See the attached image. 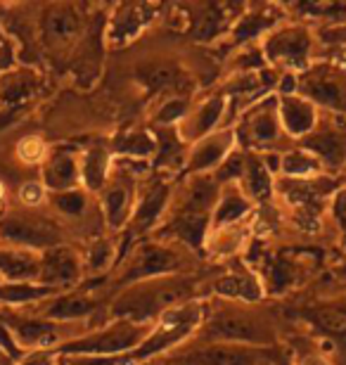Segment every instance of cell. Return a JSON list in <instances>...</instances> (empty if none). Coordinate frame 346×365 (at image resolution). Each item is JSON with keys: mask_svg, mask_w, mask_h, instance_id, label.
I'll return each instance as SVG.
<instances>
[{"mask_svg": "<svg viewBox=\"0 0 346 365\" xmlns=\"http://www.w3.org/2000/svg\"><path fill=\"white\" fill-rule=\"evenodd\" d=\"M204 292H207V280H202L197 273L150 277L112 292L107 316L138 325H154L166 311L204 297Z\"/></svg>", "mask_w": 346, "mask_h": 365, "instance_id": "cell-1", "label": "cell"}, {"mask_svg": "<svg viewBox=\"0 0 346 365\" xmlns=\"http://www.w3.org/2000/svg\"><path fill=\"white\" fill-rule=\"evenodd\" d=\"M204 320L195 341L245 346H280V332L270 311L261 304H238L204 297Z\"/></svg>", "mask_w": 346, "mask_h": 365, "instance_id": "cell-2", "label": "cell"}, {"mask_svg": "<svg viewBox=\"0 0 346 365\" xmlns=\"http://www.w3.org/2000/svg\"><path fill=\"white\" fill-rule=\"evenodd\" d=\"M197 259L200 257L173 242L159 237H145L123 254L114 268V275H109L112 292L140 280H150V277L195 273Z\"/></svg>", "mask_w": 346, "mask_h": 365, "instance_id": "cell-3", "label": "cell"}, {"mask_svg": "<svg viewBox=\"0 0 346 365\" xmlns=\"http://www.w3.org/2000/svg\"><path fill=\"white\" fill-rule=\"evenodd\" d=\"M204 297L193 299L188 304H180L175 309L166 311L157 323L150 327V334L145 337V341L140 344L133 354H128L126 365H143L159 356H166L171 351L188 346L190 341L197 337L204 320Z\"/></svg>", "mask_w": 346, "mask_h": 365, "instance_id": "cell-4", "label": "cell"}, {"mask_svg": "<svg viewBox=\"0 0 346 365\" xmlns=\"http://www.w3.org/2000/svg\"><path fill=\"white\" fill-rule=\"evenodd\" d=\"M152 173V164L128 162V159H114L112 176L107 178L105 187L98 195V211L102 225L112 235H121L131 223V216L136 211L138 192L143 180Z\"/></svg>", "mask_w": 346, "mask_h": 365, "instance_id": "cell-5", "label": "cell"}, {"mask_svg": "<svg viewBox=\"0 0 346 365\" xmlns=\"http://www.w3.org/2000/svg\"><path fill=\"white\" fill-rule=\"evenodd\" d=\"M263 57L278 74H301L318 60V36L301 19H285L261 41Z\"/></svg>", "mask_w": 346, "mask_h": 365, "instance_id": "cell-6", "label": "cell"}, {"mask_svg": "<svg viewBox=\"0 0 346 365\" xmlns=\"http://www.w3.org/2000/svg\"><path fill=\"white\" fill-rule=\"evenodd\" d=\"M152 325H138L131 320L109 318L107 323L91 327L81 337L62 344V356H128L143 344Z\"/></svg>", "mask_w": 346, "mask_h": 365, "instance_id": "cell-7", "label": "cell"}, {"mask_svg": "<svg viewBox=\"0 0 346 365\" xmlns=\"http://www.w3.org/2000/svg\"><path fill=\"white\" fill-rule=\"evenodd\" d=\"M235 138H238V148L245 152H285V140L292 143L285 135L283 126H280V114H278V95L268 93L261 100H256L254 105H249L245 112L240 114V119L235 121ZM294 145V143H292Z\"/></svg>", "mask_w": 346, "mask_h": 365, "instance_id": "cell-8", "label": "cell"}, {"mask_svg": "<svg viewBox=\"0 0 346 365\" xmlns=\"http://www.w3.org/2000/svg\"><path fill=\"white\" fill-rule=\"evenodd\" d=\"M62 242L64 232L55 216H43L29 209H12L0 216V245L3 247L46 252Z\"/></svg>", "mask_w": 346, "mask_h": 365, "instance_id": "cell-9", "label": "cell"}, {"mask_svg": "<svg viewBox=\"0 0 346 365\" xmlns=\"http://www.w3.org/2000/svg\"><path fill=\"white\" fill-rule=\"evenodd\" d=\"M335 180V176H320L311 180L278 178L275 197H283L287 207L292 209L294 218L304 228H318L322 214H327L330 197L340 187Z\"/></svg>", "mask_w": 346, "mask_h": 365, "instance_id": "cell-10", "label": "cell"}, {"mask_svg": "<svg viewBox=\"0 0 346 365\" xmlns=\"http://www.w3.org/2000/svg\"><path fill=\"white\" fill-rule=\"evenodd\" d=\"M107 304L109 302H102L98 289L86 287V282H83L76 289L57 292L55 297L31 306L29 311H34L36 316H41V318L55 320V323L98 327L95 318H98V313H107Z\"/></svg>", "mask_w": 346, "mask_h": 365, "instance_id": "cell-11", "label": "cell"}, {"mask_svg": "<svg viewBox=\"0 0 346 365\" xmlns=\"http://www.w3.org/2000/svg\"><path fill=\"white\" fill-rule=\"evenodd\" d=\"M299 95L320 112L346 116V71L332 62L315 60L299 74Z\"/></svg>", "mask_w": 346, "mask_h": 365, "instance_id": "cell-12", "label": "cell"}, {"mask_svg": "<svg viewBox=\"0 0 346 365\" xmlns=\"http://www.w3.org/2000/svg\"><path fill=\"white\" fill-rule=\"evenodd\" d=\"M193 365H292V356H283L278 346H245L220 341H190L183 346Z\"/></svg>", "mask_w": 346, "mask_h": 365, "instance_id": "cell-13", "label": "cell"}, {"mask_svg": "<svg viewBox=\"0 0 346 365\" xmlns=\"http://www.w3.org/2000/svg\"><path fill=\"white\" fill-rule=\"evenodd\" d=\"M88 31L86 12L76 5H48L41 14V41L48 53L69 55L78 48Z\"/></svg>", "mask_w": 346, "mask_h": 365, "instance_id": "cell-14", "label": "cell"}, {"mask_svg": "<svg viewBox=\"0 0 346 365\" xmlns=\"http://www.w3.org/2000/svg\"><path fill=\"white\" fill-rule=\"evenodd\" d=\"M297 145L320 159L327 176L337 178V173L346 176V116L320 112L318 126L313 128V133Z\"/></svg>", "mask_w": 346, "mask_h": 365, "instance_id": "cell-15", "label": "cell"}, {"mask_svg": "<svg viewBox=\"0 0 346 365\" xmlns=\"http://www.w3.org/2000/svg\"><path fill=\"white\" fill-rule=\"evenodd\" d=\"M204 297L223 299V302H238V304H263L266 289H263V280L256 273L254 266L233 264L228 271L209 277Z\"/></svg>", "mask_w": 346, "mask_h": 365, "instance_id": "cell-16", "label": "cell"}, {"mask_svg": "<svg viewBox=\"0 0 346 365\" xmlns=\"http://www.w3.org/2000/svg\"><path fill=\"white\" fill-rule=\"evenodd\" d=\"M39 282L57 292L76 289L86 282L83 261H81V250L69 242L41 252V273Z\"/></svg>", "mask_w": 346, "mask_h": 365, "instance_id": "cell-17", "label": "cell"}, {"mask_svg": "<svg viewBox=\"0 0 346 365\" xmlns=\"http://www.w3.org/2000/svg\"><path fill=\"white\" fill-rule=\"evenodd\" d=\"M228 98L218 88L204 95L197 102L190 105V112L185 119L178 123V135L185 145L200 143L202 138L216 133L220 128H228Z\"/></svg>", "mask_w": 346, "mask_h": 365, "instance_id": "cell-18", "label": "cell"}, {"mask_svg": "<svg viewBox=\"0 0 346 365\" xmlns=\"http://www.w3.org/2000/svg\"><path fill=\"white\" fill-rule=\"evenodd\" d=\"M285 19H287V10H283V5H275V3L252 5V7H247V10H242L225 36V41L233 46L230 53L242 46L261 43L278 24H283Z\"/></svg>", "mask_w": 346, "mask_h": 365, "instance_id": "cell-19", "label": "cell"}, {"mask_svg": "<svg viewBox=\"0 0 346 365\" xmlns=\"http://www.w3.org/2000/svg\"><path fill=\"white\" fill-rule=\"evenodd\" d=\"M157 17V7L150 3H121L107 14L105 24V46L121 50L131 46L147 24Z\"/></svg>", "mask_w": 346, "mask_h": 365, "instance_id": "cell-20", "label": "cell"}, {"mask_svg": "<svg viewBox=\"0 0 346 365\" xmlns=\"http://www.w3.org/2000/svg\"><path fill=\"white\" fill-rule=\"evenodd\" d=\"M256 273L263 280L266 297H285L308 277V259L299 254H266Z\"/></svg>", "mask_w": 346, "mask_h": 365, "instance_id": "cell-21", "label": "cell"}, {"mask_svg": "<svg viewBox=\"0 0 346 365\" xmlns=\"http://www.w3.org/2000/svg\"><path fill=\"white\" fill-rule=\"evenodd\" d=\"M235 150H238L235 128H220L216 133L202 138L200 143L190 145L183 176H211Z\"/></svg>", "mask_w": 346, "mask_h": 365, "instance_id": "cell-22", "label": "cell"}, {"mask_svg": "<svg viewBox=\"0 0 346 365\" xmlns=\"http://www.w3.org/2000/svg\"><path fill=\"white\" fill-rule=\"evenodd\" d=\"M136 78L140 86L154 95V98H168V95H190V78L185 69L171 60H152L138 64Z\"/></svg>", "mask_w": 346, "mask_h": 365, "instance_id": "cell-23", "label": "cell"}, {"mask_svg": "<svg viewBox=\"0 0 346 365\" xmlns=\"http://www.w3.org/2000/svg\"><path fill=\"white\" fill-rule=\"evenodd\" d=\"M254 225L256 216L242 223L209 228L207 242H204V257L211 261H230L235 257H242L254 237Z\"/></svg>", "mask_w": 346, "mask_h": 365, "instance_id": "cell-24", "label": "cell"}, {"mask_svg": "<svg viewBox=\"0 0 346 365\" xmlns=\"http://www.w3.org/2000/svg\"><path fill=\"white\" fill-rule=\"evenodd\" d=\"M278 114H280V126H283L285 135L292 143H301L306 135H311L320 119V109L306 98H301L299 93L287 95V98H278Z\"/></svg>", "mask_w": 346, "mask_h": 365, "instance_id": "cell-25", "label": "cell"}, {"mask_svg": "<svg viewBox=\"0 0 346 365\" xmlns=\"http://www.w3.org/2000/svg\"><path fill=\"white\" fill-rule=\"evenodd\" d=\"M41 176L39 180L46 185L50 195L64 192V190L81 187L78 176V152L69 148H55L50 150L46 162L41 164Z\"/></svg>", "mask_w": 346, "mask_h": 365, "instance_id": "cell-26", "label": "cell"}, {"mask_svg": "<svg viewBox=\"0 0 346 365\" xmlns=\"http://www.w3.org/2000/svg\"><path fill=\"white\" fill-rule=\"evenodd\" d=\"M114 155L109 143H93L88 148L78 150V176L81 187L91 195H98L105 187L107 178L112 176Z\"/></svg>", "mask_w": 346, "mask_h": 365, "instance_id": "cell-27", "label": "cell"}, {"mask_svg": "<svg viewBox=\"0 0 346 365\" xmlns=\"http://www.w3.org/2000/svg\"><path fill=\"white\" fill-rule=\"evenodd\" d=\"M119 235H95L93 240H88L86 247L81 250V261H83V273L86 280H100L107 277L119 264Z\"/></svg>", "mask_w": 346, "mask_h": 365, "instance_id": "cell-28", "label": "cell"}, {"mask_svg": "<svg viewBox=\"0 0 346 365\" xmlns=\"http://www.w3.org/2000/svg\"><path fill=\"white\" fill-rule=\"evenodd\" d=\"M230 5H202V10H197L195 14H190L193 21H190V31H193V38L197 43H216L220 38H225L228 31H230L233 21L238 19V14L242 12H233L228 10Z\"/></svg>", "mask_w": 346, "mask_h": 365, "instance_id": "cell-29", "label": "cell"}, {"mask_svg": "<svg viewBox=\"0 0 346 365\" xmlns=\"http://www.w3.org/2000/svg\"><path fill=\"white\" fill-rule=\"evenodd\" d=\"M114 159H128V162H143L152 164L154 155H157V135L147 126H133L128 130L116 133V138L109 143Z\"/></svg>", "mask_w": 346, "mask_h": 365, "instance_id": "cell-30", "label": "cell"}, {"mask_svg": "<svg viewBox=\"0 0 346 365\" xmlns=\"http://www.w3.org/2000/svg\"><path fill=\"white\" fill-rule=\"evenodd\" d=\"M256 216V204L249 200L238 182L233 185H223L220 187L218 202L213 207L211 214V228H218V225H233V223H242L249 221V218Z\"/></svg>", "mask_w": 346, "mask_h": 365, "instance_id": "cell-31", "label": "cell"}, {"mask_svg": "<svg viewBox=\"0 0 346 365\" xmlns=\"http://www.w3.org/2000/svg\"><path fill=\"white\" fill-rule=\"evenodd\" d=\"M275 182L278 178L268 171V166L263 164L261 155L256 152H247L245 159V173L240 178V187L245 190V195L252 200L256 207H263L270 200H275Z\"/></svg>", "mask_w": 346, "mask_h": 365, "instance_id": "cell-32", "label": "cell"}, {"mask_svg": "<svg viewBox=\"0 0 346 365\" xmlns=\"http://www.w3.org/2000/svg\"><path fill=\"white\" fill-rule=\"evenodd\" d=\"M41 252L0 245V277L5 282H39Z\"/></svg>", "mask_w": 346, "mask_h": 365, "instance_id": "cell-33", "label": "cell"}, {"mask_svg": "<svg viewBox=\"0 0 346 365\" xmlns=\"http://www.w3.org/2000/svg\"><path fill=\"white\" fill-rule=\"evenodd\" d=\"M57 289L41 282H0V309H31V306L55 297Z\"/></svg>", "mask_w": 346, "mask_h": 365, "instance_id": "cell-34", "label": "cell"}, {"mask_svg": "<svg viewBox=\"0 0 346 365\" xmlns=\"http://www.w3.org/2000/svg\"><path fill=\"white\" fill-rule=\"evenodd\" d=\"M327 176L325 166L320 164V159L311 155L306 148L301 145H290L283 152V162H280V178H290V180H311Z\"/></svg>", "mask_w": 346, "mask_h": 365, "instance_id": "cell-35", "label": "cell"}, {"mask_svg": "<svg viewBox=\"0 0 346 365\" xmlns=\"http://www.w3.org/2000/svg\"><path fill=\"white\" fill-rule=\"evenodd\" d=\"M48 209L57 218L67 221H83L93 209V195L86 192L83 187L64 190V192H53L48 197Z\"/></svg>", "mask_w": 346, "mask_h": 365, "instance_id": "cell-36", "label": "cell"}, {"mask_svg": "<svg viewBox=\"0 0 346 365\" xmlns=\"http://www.w3.org/2000/svg\"><path fill=\"white\" fill-rule=\"evenodd\" d=\"M190 95H168L159 98L157 105L150 112V128H178V123L185 119L190 112Z\"/></svg>", "mask_w": 346, "mask_h": 365, "instance_id": "cell-37", "label": "cell"}, {"mask_svg": "<svg viewBox=\"0 0 346 365\" xmlns=\"http://www.w3.org/2000/svg\"><path fill=\"white\" fill-rule=\"evenodd\" d=\"M14 155L21 164L26 166H39L46 162V157L50 155V148L48 143L43 140L41 135H24L21 140L17 143V150H14Z\"/></svg>", "mask_w": 346, "mask_h": 365, "instance_id": "cell-38", "label": "cell"}, {"mask_svg": "<svg viewBox=\"0 0 346 365\" xmlns=\"http://www.w3.org/2000/svg\"><path fill=\"white\" fill-rule=\"evenodd\" d=\"M245 159H247V152L238 148L216 171L211 173L213 180H216L220 187L233 185V182H238L240 185V178H242V173H245Z\"/></svg>", "mask_w": 346, "mask_h": 365, "instance_id": "cell-39", "label": "cell"}, {"mask_svg": "<svg viewBox=\"0 0 346 365\" xmlns=\"http://www.w3.org/2000/svg\"><path fill=\"white\" fill-rule=\"evenodd\" d=\"M48 197H50V192H48L46 185H43L39 178L21 182L19 190H17L19 207L29 209V211H39L41 207H48Z\"/></svg>", "mask_w": 346, "mask_h": 365, "instance_id": "cell-40", "label": "cell"}, {"mask_svg": "<svg viewBox=\"0 0 346 365\" xmlns=\"http://www.w3.org/2000/svg\"><path fill=\"white\" fill-rule=\"evenodd\" d=\"M290 356H292V365H335L332 354L327 351L320 339L315 346L294 349Z\"/></svg>", "mask_w": 346, "mask_h": 365, "instance_id": "cell-41", "label": "cell"}, {"mask_svg": "<svg viewBox=\"0 0 346 365\" xmlns=\"http://www.w3.org/2000/svg\"><path fill=\"white\" fill-rule=\"evenodd\" d=\"M327 216L332 218V223L337 225V230L346 235V182L335 190V195L330 197L327 204Z\"/></svg>", "mask_w": 346, "mask_h": 365, "instance_id": "cell-42", "label": "cell"}, {"mask_svg": "<svg viewBox=\"0 0 346 365\" xmlns=\"http://www.w3.org/2000/svg\"><path fill=\"white\" fill-rule=\"evenodd\" d=\"M62 354L57 349H36V351H26L21 356L17 365H60Z\"/></svg>", "mask_w": 346, "mask_h": 365, "instance_id": "cell-43", "label": "cell"}, {"mask_svg": "<svg viewBox=\"0 0 346 365\" xmlns=\"http://www.w3.org/2000/svg\"><path fill=\"white\" fill-rule=\"evenodd\" d=\"M0 351L10 356L14 363H19L21 356H24V349L19 346V341H17V337H14V332L3 323V320H0Z\"/></svg>", "mask_w": 346, "mask_h": 365, "instance_id": "cell-44", "label": "cell"}, {"mask_svg": "<svg viewBox=\"0 0 346 365\" xmlns=\"http://www.w3.org/2000/svg\"><path fill=\"white\" fill-rule=\"evenodd\" d=\"M0 365H17V363H14L12 359H10V356H7V354H3V351H0Z\"/></svg>", "mask_w": 346, "mask_h": 365, "instance_id": "cell-45", "label": "cell"}, {"mask_svg": "<svg viewBox=\"0 0 346 365\" xmlns=\"http://www.w3.org/2000/svg\"><path fill=\"white\" fill-rule=\"evenodd\" d=\"M5 197H7L5 185H3V182H0V207H3V204H5Z\"/></svg>", "mask_w": 346, "mask_h": 365, "instance_id": "cell-46", "label": "cell"}, {"mask_svg": "<svg viewBox=\"0 0 346 365\" xmlns=\"http://www.w3.org/2000/svg\"><path fill=\"white\" fill-rule=\"evenodd\" d=\"M0 69H5V55H3V48H0Z\"/></svg>", "mask_w": 346, "mask_h": 365, "instance_id": "cell-47", "label": "cell"}, {"mask_svg": "<svg viewBox=\"0 0 346 365\" xmlns=\"http://www.w3.org/2000/svg\"><path fill=\"white\" fill-rule=\"evenodd\" d=\"M60 365H67V361H64V356H62V363Z\"/></svg>", "mask_w": 346, "mask_h": 365, "instance_id": "cell-48", "label": "cell"}, {"mask_svg": "<svg viewBox=\"0 0 346 365\" xmlns=\"http://www.w3.org/2000/svg\"><path fill=\"white\" fill-rule=\"evenodd\" d=\"M0 282H3V277H0Z\"/></svg>", "mask_w": 346, "mask_h": 365, "instance_id": "cell-49", "label": "cell"}]
</instances>
